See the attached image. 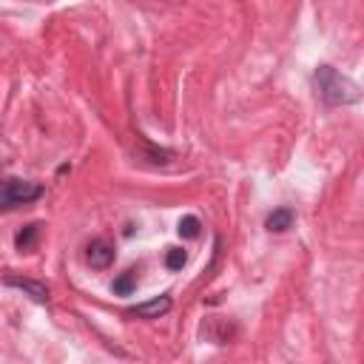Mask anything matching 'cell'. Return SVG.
I'll list each match as a JSON object with an SVG mask.
<instances>
[{
  "label": "cell",
  "mask_w": 364,
  "mask_h": 364,
  "mask_svg": "<svg viewBox=\"0 0 364 364\" xmlns=\"http://www.w3.org/2000/svg\"><path fill=\"white\" fill-rule=\"evenodd\" d=\"M316 86H319L322 100L330 103V106H353V103L361 100V88L350 77L338 75L333 66H319L316 68Z\"/></svg>",
  "instance_id": "1"
},
{
  "label": "cell",
  "mask_w": 364,
  "mask_h": 364,
  "mask_svg": "<svg viewBox=\"0 0 364 364\" xmlns=\"http://www.w3.org/2000/svg\"><path fill=\"white\" fill-rule=\"evenodd\" d=\"M268 231H274V233H282V231H287L290 225H294V211L290 208H276L271 216H268Z\"/></svg>",
  "instance_id": "6"
},
{
  "label": "cell",
  "mask_w": 364,
  "mask_h": 364,
  "mask_svg": "<svg viewBox=\"0 0 364 364\" xmlns=\"http://www.w3.org/2000/svg\"><path fill=\"white\" fill-rule=\"evenodd\" d=\"M86 262L91 265L94 271H106L108 265L114 262V248L108 245L106 239H94V242H88V248H86Z\"/></svg>",
  "instance_id": "3"
},
{
  "label": "cell",
  "mask_w": 364,
  "mask_h": 364,
  "mask_svg": "<svg viewBox=\"0 0 364 364\" xmlns=\"http://www.w3.org/2000/svg\"><path fill=\"white\" fill-rule=\"evenodd\" d=\"M185 262H188V253L182 248H171L165 253V265H168V271H182L185 268Z\"/></svg>",
  "instance_id": "9"
},
{
  "label": "cell",
  "mask_w": 364,
  "mask_h": 364,
  "mask_svg": "<svg viewBox=\"0 0 364 364\" xmlns=\"http://www.w3.org/2000/svg\"><path fill=\"white\" fill-rule=\"evenodd\" d=\"M37 231H40V225H26L20 233H17V239H15V245H17V251L20 253H29L32 248H35V242H37Z\"/></svg>",
  "instance_id": "7"
},
{
  "label": "cell",
  "mask_w": 364,
  "mask_h": 364,
  "mask_svg": "<svg viewBox=\"0 0 364 364\" xmlns=\"http://www.w3.org/2000/svg\"><path fill=\"white\" fill-rule=\"evenodd\" d=\"M43 197V185L26 180H0V211L29 205Z\"/></svg>",
  "instance_id": "2"
},
{
  "label": "cell",
  "mask_w": 364,
  "mask_h": 364,
  "mask_svg": "<svg viewBox=\"0 0 364 364\" xmlns=\"http://www.w3.org/2000/svg\"><path fill=\"white\" fill-rule=\"evenodd\" d=\"M111 287H114V294H117V296H128L131 290L137 287V279H134V274H123V276H117V279H114Z\"/></svg>",
  "instance_id": "10"
},
{
  "label": "cell",
  "mask_w": 364,
  "mask_h": 364,
  "mask_svg": "<svg viewBox=\"0 0 364 364\" xmlns=\"http://www.w3.org/2000/svg\"><path fill=\"white\" fill-rule=\"evenodd\" d=\"M168 310H171V299H168V296H157L151 302L137 305L131 313H134V316H140V319H160V316H165Z\"/></svg>",
  "instance_id": "5"
},
{
  "label": "cell",
  "mask_w": 364,
  "mask_h": 364,
  "mask_svg": "<svg viewBox=\"0 0 364 364\" xmlns=\"http://www.w3.org/2000/svg\"><path fill=\"white\" fill-rule=\"evenodd\" d=\"M200 220H197V216H182V220H180V236H185V239H197L200 236Z\"/></svg>",
  "instance_id": "8"
},
{
  "label": "cell",
  "mask_w": 364,
  "mask_h": 364,
  "mask_svg": "<svg viewBox=\"0 0 364 364\" xmlns=\"http://www.w3.org/2000/svg\"><path fill=\"white\" fill-rule=\"evenodd\" d=\"M9 287H17L23 290L26 296H32L35 302H48V287L43 282H35V279H26V276H6L3 279Z\"/></svg>",
  "instance_id": "4"
}]
</instances>
